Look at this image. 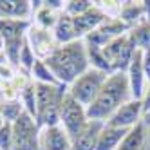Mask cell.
Wrapping results in <instances>:
<instances>
[{"label":"cell","instance_id":"6da1fadb","mask_svg":"<svg viewBox=\"0 0 150 150\" xmlns=\"http://www.w3.org/2000/svg\"><path fill=\"white\" fill-rule=\"evenodd\" d=\"M44 62L54 74L58 83L63 87H69L76 78H80L85 71L91 69L87 47H85L83 40L71 42L67 45H58L54 52Z\"/></svg>","mask_w":150,"mask_h":150},{"label":"cell","instance_id":"7a4b0ae2","mask_svg":"<svg viewBox=\"0 0 150 150\" xmlns=\"http://www.w3.org/2000/svg\"><path fill=\"white\" fill-rule=\"evenodd\" d=\"M128 100H132V96H130L127 72H121V71L110 72L107 76L100 94L87 107V116H89V120H98L105 123Z\"/></svg>","mask_w":150,"mask_h":150},{"label":"cell","instance_id":"3957f363","mask_svg":"<svg viewBox=\"0 0 150 150\" xmlns=\"http://www.w3.org/2000/svg\"><path fill=\"white\" fill-rule=\"evenodd\" d=\"M29 20H7L0 18V38L4 42V56L11 65L18 67V56L27 38Z\"/></svg>","mask_w":150,"mask_h":150},{"label":"cell","instance_id":"277c9868","mask_svg":"<svg viewBox=\"0 0 150 150\" xmlns=\"http://www.w3.org/2000/svg\"><path fill=\"white\" fill-rule=\"evenodd\" d=\"M107 76H109V72H103V71L91 67L89 71H85L80 78H76L69 85L67 92H69L71 98H74L83 107H89L96 100V96L100 94Z\"/></svg>","mask_w":150,"mask_h":150},{"label":"cell","instance_id":"5b68a950","mask_svg":"<svg viewBox=\"0 0 150 150\" xmlns=\"http://www.w3.org/2000/svg\"><path fill=\"white\" fill-rule=\"evenodd\" d=\"M103 58L107 62V65H109V71L110 72H127L128 65H130V60L136 52V45L132 44L130 36L128 33L121 35L114 38L112 42H109L103 49Z\"/></svg>","mask_w":150,"mask_h":150},{"label":"cell","instance_id":"8992f818","mask_svg":"<svg viewBox=\"0 0 150 150\" xmlns=\"http://www.w3.org/2000/svg\"><path fill=\"white\" fill-rule=\"evenodd\" d=\"M13 150H42L40 127L27 112H24L13 123Z\"/></svg>","mask_w":150,"mask_h":150},{"label":"cell","instance_id":"52a82bcc","mask_svg":"<svg viewBox=\"0 0 150 150\" xmlns=\"http://www.w3.org/2000/svg\"><path fill=\"white\" fill-rule=\"evenodd\" d=\"M87 121H89L87 107H83L74 98H71L67 92L62 101V109H60V125L63 127V130L69 134L71 139H74L83 130Z\"/></svg>","mask_w":150,"mask_h":150},{"label":"cell","instance_id":"ba28073f","mask_svg":"<svg viewBox=\"0 0 150 150\" xmlns=\"http://www.w3.org/2000/svg\"><path fill=\"white\" fill-rule=\"evenodd\" d=\"M125 33H128V27L121 22L120 18H107L98 29H94L92 33H89L87 36H85L83 42H85L87 45L103 49L107 44H109V42H112L114 38L121 36V35H125Z\"/></svg>","mask_w":150,"mask_h":150},{"label":"cell","instance_id":"9c48e42d","mask_svg":"<svg viewBox=\"0 0 150 150\" xmlns=\"http://www.w3.org/2000/svg\"><path fill=\"white\" fill-rule=\"evenodd\" d=\"M141 121H143V105H141V100H128L105 123L110 125V127H116V128L130 130L132 127H136L137 123H141Z\"/></svg>","mask_w":150,"mask_h":150},{"label":"cell","instance_id":"30bf717a","mask_svg":"<svg viewBox=\"0 0 150 150\" xmlns=\"http://www.w3.org/2000/svg\"><path fill=\"white\" fill-rule=\"evenodd\" d=\"M27 42L33 47L38 60H47L58 47V44L54 42V36H52V31L40 29L33 22H31L29 31H27Z\"/></svg>","mask_w":150,"mask_h":150},{"label":"cell","instance_id":"8fae6325","mask_svg":"<svg viewBox=\"0 0 150 150\" xmlns=\"http://www.w3.org/2000/svg\"><path fill=\"white\" fill-rule=\"evenodd\" d=\"M127 78H128V87H130L132 100H141L148 87L145 72H143V51L141 49H136L134 56L130 60V65L127 69Z\"/></svg>","mask_w":150,"mask_h":150},{"label":"cell","instance_id":"7c38bea8","mask_svg":"<svg viewBox=\"0 0 150 150\" xmlns=\"http://www.w3.org/2000/svg\"><path fill=\"white\" fill-rule=\"evenodd\" d=\"M72 139L63 130L62 125L40 128V148L42 150H71Z\"/></svg>","mask_w":150,"mask_h":150},{"label":"cell","instance_id":"4fadbf2b","mask_svg":"<svg viewBox=\"0 0 150 150\" xmlns=\"http://www.w3.org/2000/svg\"><path fill=\"white\" fill-rule=\"evenodd\" d=\"M107 18L109 16H107L96 4H94L92 9H89L87 13H83L80 16H74L72 24H74V33H76L78 40H83L89 33H92L94 29H98Z\"/></svg>","mask_w":150,"mask_h":150},{"label":"cell","instance_id":"5bb4252c","mask_svg":"<svg viewBox=\"0 0 150 150\" xmlns=\"http://www.w3.org/2000/svg\"><path fill=\"white\" fill-rule=\"evenodd\" d=\"M105 127L103 121L98 120H89L87 125L83 127V130L72 139L71 150H96V145H98V137L101 128Z\"/></svg>","mask_w":150,"mask_h":150},{"label":"cell","instance_id":"9a60e30c","mask_svg":"<svg viewBox=\"0 0 150 150\" xmlns=\"http://www.w3.org/2000/svg\"><path fill=\"white\" fill-rule=\"evenodd\" d=\"M33 15V2L27 0H0V18L7 20H29Z\"/></svg>","mask_w":150,"mask_h":150},{"label":"cell","instance_id":"2e32d148","mask_svg":"<svg viewBox=\"0 0 150 150\" xmlns=\"http://www.w3.org/2000/svg\"><path fill=\"white\" fill-rule=\"evenodd\" d=\"M127 132L128 130H125V128H116V127H110L105 123V127L100 132L96 150H116L120 146V143L123 141V137L127 136Z\"/></svg>","mask_w":150,"mask_h":150},{"label":"cell","instance_id":"e0dca14e","mask_svg":"<svg viewBox=\"0 0 150 150\" xmlns=\"http://www.w3.org/2000/svg\"><path fill=\"white\" fill-rule=\"evenodd\" d=\"M52 36H54V42L58 45H67L71 42H76L78 36L74 33V24H72V18L65 13H62L58 22L52 29Z\"/></svg>","mask_w":150,"mask_h":150},{"label":"cell","instance_id":"ac0fdd59","mask_svg":"<svg viewBox=\"0 0 150 150\" xmlns=\"http://www.w3.org/2000/svg\"><path fill=\"white\" fill-rule=\"evenodd\" d=\"M117 18H120L128 29H132L137 24L145 22V6H143V2H123Z\"/></svg>","mask_w":150,"mask_h":150},{"label":"cell","instance_id":"d6986e66","mask_svg":"<svg viewBox=\"0 0 150 150\" xmlns=\"http://www.w3.org/2000/svg\"><path fill=\"white\" fill-rule=\"evenodd\" d=\"M60 11H56V9L49 7L45 2H40L38 7L35 9V25L40 27V29H45V31H52L60 18Z\"/></svg>","mask_w":150,"mask_h":150},{"label":"cell","instance_id":"ffe728a7","mask_svg":"<svg viewBox=\"0 0 150 150\" xmlns=\"http://www.w3.org/2000/svg\"><path fill=\"white\" fill-rule=\"evenodd\" d=\"M145 125L143 121L137 123L136 127H132L130 130L127 132V136L123 137V141L120 143L116 150H143L145 145Z\"/></svg>","mask_w":150,"mask_h":150},{"label":"cell","instance_id":"44dd1931","mask_svg":"<svg viewBox=\"0 0 150 150\" xmlns=\"http://www.w3.org/2000/svg\"><path fill=\"white\" fill-rule=\"evenodd\" d=\"M128 36H130L136 49H141V51L150 49V22H141L136 27L128 29Z\"/></svg>","mask_w":150,"mask_h":150},{"label":"cell","instance_id":"7402d4cb","mask_svg":"<svg viewBox=\"0 0 150 150\" xmlns=\"http://www.w3.org/2000/svg\"><path fill=\"white\" fill-rule=\"evenodd\" d=\"M18 100H20V103H22L24 110L31 117H36V89H35V81L33 80H29L27 85L20 91Z\"/></svg>","mask_w":150,"mask_h":150},{"label":"cell","instance_id":"603a6c76","mask_svg":"<svg viewBox=\"0 0 150 150\" xmlns=\"http://www.w3.org/2000/svg\"><path fill=\"white\" fill-rule=\"evenodd\" d=\"M29 78L35 83H49V85H60L58 80L54 78V74L51 72V69L47 67V63L44 60H36V63L31 69Z\"/></svg>","mask_w":150,"mask_h":150},{"label":"cell","instance_id":"cb8c5ba5","mask_svg":"<svg viewBox=\"0 0 150 150\" xmlns=\"http://www.w3.org/2000/svg\"><path fill=\"white\" fill-rule=\"evenodd\" d=\"M24 112L25 110H24L22 103H20V100H6L0 103V114H2L4 121L9 125H13Z\"/></svg>","mask_w":150,"mask_h":150},{"label":"cell","instance_id":"d4e9b609","mask_svg":"<svg viewBox=\"0 0 150 150\" xmlns=\"http://www.w3.org/2000/svg\"><path fill=\"white\" fill-rule=\"evenodd\" d=\"M36 54H35V51H33V47L29 45V42H27V38H25V42H24V45H22V51H20V56H18V67L20 69H24V72L27 74H31V69H33V65L36 63Z\"/></svg>","mask_w":150,"mask_h":150},{"label":"cell","instance_id":"484cf974","mask_svg":"<svg viewBox=\"0 0 150 150\" xmlns=\"http://www.w3.org/2000/svg\"><path fill=\"white\" fill-rule=\"evenodd\" d=\"M92 7H94V2H91V0H69V2H65L63 13L69 15L71 18H74V16H80L83 13H87Z\"/></svg>","mask_w":150,"mask_h":150},{"label":"cell","instance_id":"4316f807","mask_svg":"<svg viewBox=\"0 0 150 150\" xmlns=\"http://www.w3.org/2000/svg\"><path fill=\"white\" fill-rule=\"evenodd\" d=\"M0 150H13V125L9 123L0 127Z\"/></svg>","mask_w":150,"mask_h":150},{"label":"cell","instance_id":"83f0119b","mask_svg":"<svg viewBox=\"0 0 150 150\" xmlns=\"http://www.w3.org/2000/svg\"><path fill=\"white\" fill-rule=\"evenodd\" d=\"M143 72H145L146 83L150 85V49L143 51Z\"/></svg>","mask_w":150,"mask_h":150},{"label":"cell","instance_id":"f1b7e54d","mask_svg":"<svg viewBox=\"0 0 150 150\" xmlns=\"http://www.w3.org/2000/svg\"><path fill=\"white\" fill-rule=\"evenodd\" d=\"M141 105H143V116H145L146 112H150V85L146 87L143 98H141Z\"/></svg>","mask_w":150,"mask_h":150},{"label":"cell","instance_id":"f546056e","mask_svg":"<svg viewBox=\"0 0 150 150\" xmlns=\"http://www.w3.org/2000/svg\"><path fill=\"white\" fill-rule=\"evenodd\" d=\"M143 6H145V22H150V0H145Z\"/></svg>","mask_w":150,"mask_h":150},{"label":"cell","instance_id":"4dcf8cb0","mask_svg":"<svg viewBox=\"0 0 150 150\" xmlns=\"http://www.w3.org/2000/svg\"><path fill=\"white\" fill-rule=\"evenodd\" d=\"M143 125H145V127H150V112H146V114L143 116Z\"/></svg>","mask_w":150,"mask_h":150},{"label":"cell","instance_id":"1f68e13d","mask_svg":"<svg viewBox=\"0 0 150 150\" xmlns=\"http://www.w3.org/2000/svg\"><path fill=\"white\" fill-rule=\"evenodd\" d=\"M0 54H4V42H2V38H0Z\"/></svg>","mask_w":150,"mask_h":150},{"label":"cell","instance_id":"d6a6232c","mask_svg":"<svg viewBox=\"0 0 150 150\" xmlns=\"http://www.w3.org/2000/svg\"><path fill=\"white\" fill-rule=\"evenodd\" d=\"M4 123H6V121H4V117H2V114H0V127H2Z\"/></svg>","mask_w":150,"mask_h":150}]
</instances>
